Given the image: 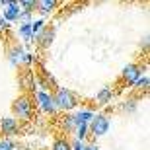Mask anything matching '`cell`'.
Segmentation results:
<instances>
[{
	"instance_id": "cell-1",
	"label": "cell",
	"mask_w": 150,
	"mask_h": 150,
	"mask_svg": "<svg viewBox=\"0 0 150 150\" xmlns=\"http://www.w3.org/2000/svg\"><path fill=\"white\" fill-rule=\"evenodd\" d=\"M53 101H55L57 111L70 113V111H74V109H78V98L68 88H64V86H59V88L55 90Z\"/></svg>"
},
{
	"instance_id": "cell-2",
	"label": "cell",
	"mask_w": 150,
	"mask_h": 150,
	"mask_svg": "<svg viewBox=\"0 0 150 150\" xmlns=\"http://www.w3.org/2000/svg\"><path fill=\"white\" fill-rule=\"evenodd\" d=\"M109 127H111L109 117L103 115V113H94V117H92V121L88 125V133L94 139H100V137H105L109 133Z\"/></svg>"
},
{
	"instance_id": "cell-3",
	"label": "cell",
	"mask_w": 150,
	"mask_h": 150,
	"mask_svg": "<svg viewBox=\"0 0 150 150\" xmlns=\"http://www.w3.org/2000/svg\"><path fill=\"white\" fill-rule=\"evenodd\" d=\"M12 111L18 119H23V121H29L31 119V113H33V103L29 101L28 96H20L14 103H12ZM14 117V119H16Z\"/></svg>"
},
{
	"instance_id": "cell-4",
	"label": "cell",
	"mask_w": 150,
	"mask_h": 150,
	"mask_svg": "<svg viewBox=\"0 0 150 150\" xmlns=\"http://www.w3.org/2000/svg\"><path fill=\"white\" fill-rule=\"evenodd\" d=\"M35 103L43 113H49V115H55L57 107L55 101H53V94H49L47 90H37L35 92Z\"/></svg>"
},
{
	"instance_id": "cell-5",
	"label": "cell",
	"mask_w": 150,
	"mask_h": 150,
	"mask_svg": "<svg viewBox=\"0 0 150 150\" xmlns=\"http://www.w3.org/2000/svg\"><path fill=\"white\" fill-rule=\"evenodd\" d=\"M140 76H142V67L137 64V62H129L121 72V80L125 84H129V86H134V82H137Z\"/></svg>"
},
{
	"instance_id": "cell-6",
	"label": "cell",
	"mask_w": 150,
	"mask_h": 150,
	"mask_svg": "<svg viewBox=\"0 0 150 150\" xmlns=\"http://www.w3.org/2000/svg\"><path fill=\"white\" fill-rule=\"evenodd\" d=\"M0 133L4 134L6 139L18 134L20 133V123H18V119H14V117H2L0 119Z\"/></svg>"
},
{
	"instance_id": "cell-7",
	"label": "cell",
	"mask_w": 150,
	"mask_h": 150,
	"mask_svg": "<svg viewBox=\"0 0 150 150\" xmlns=\"http://www.w3.org/2000/svg\"><path fill=\"white\" fill-rule=\"evenodd\" d=\"M70 117H72V121H74V129L76 127H88L92 117H94V111L90 107H82V109H76L74 113H70Z\"/></svg>"
},
{
	"instance_id": "cell-8",
	"label": "cell",
	"mask_w": 150,
	"mask_h": 150,
	"mask_svg": "<svg viewBox=\"0 0 150 150\" xmlns=\"http://www.w3.org/2000/svg\"><path fill=\"white\" fill-rule=\"evenodd\" d=\"M20 14H22V8H20L18 2H6V6L2 8V14L0 16L4 18L8 23H14V22H18Z\"/></svg>"
},
{
	"instance_id": "cell-9",
	"label": "cell",
	"mask_w": 150,
	"mask_h": 150,
	"mask_svg": "<svg viewBox=\"0 0 150 150\" xmlns=\"http://www.w3.org/2000/svg\"><path fill=\"white\" fill-rule=\"evenodd\" d=\"M33 41H37L39 47H43V49H47L53 41H55V28H51V25H45L41 31H39L37 35H35Z\"/></svg>"
},
{
	"instance_id": "cell-10",
	"label": "cell",
	"mask_w": 150,
	"mask_h": 150,
	"mask_svg": "<svg viewBox=\"0 0 150 150\" xmlns=\"http://www.w3.org/2000/svg\"><path fill=\"white\" fill-rule=\"evenodd\" d=\"M25 55V49H23L22 45H14L8 49V62H10L12 67H22V59Z\"/></svg>"
},
{
	"instance_id": "cell-11",
	"label": "cell",
	"mask_w": 150,
	"mask_h": 150,
	"mask_svg": "<svg viewBox=\"0 0 150 150\" xmlns=\"http://www.w3.org/2000/svg\"><path fill=\"white\" fill-rule=\"evenodd\" d=\"M57 6H59L57 0H39L37 2V10L35 12H39V14L43 16V20H45L49 14H53V12L57 10Z\"/></svg>"
},
{
	"instance_id": "cell-12",
	"label": "cell",
	"mask_w": 150,
	"mask_h": 150,
	"mask_svg": "<svg viewBox=\"0 0 150 150\" xmlns=\"http://www.w3.org/2000/svg\"><path fill=\"white\" fill-rule=\"evenodd\" d=\"M113 96H115L113 88L105 86V88H101L100 92L96 94V101H98V105H107L109 101H113Z\"/></svg>"
},
{
	"instance_id": "cell-13",
	"label": "cell",
	"mask_w": 150,
	"mask_h": 150,
	"mask_svg": "<svg viewBox=\"0 0 150 150\" xmlns=\"http://www.w3.org/2000/svg\"><path fill=\"white\" fill-rule=\"evenodd\" d=\"M18 37L23 43H31L33 41V33H31V23L29 25H18Z\"/></svg>"
},
{
	"instance_id": "cell-14",
	"label": "cell",
	"mask_w": 150,
	"mask_h": 150,
	"mask_svg": "<svg viewBox=\"0 0 150 150\" xmlns=\"http://www.w3.org/2000/svg\"><path fill=\"white\" fill-rule=\"evenodd\" d=\"M119 109H121L123 113H134L137 111V100H133V98L125 100L121 105H119Z\"/></svg>"
},
{
	"instance_id": "cell-15",
	"label": "cell",
	"mask_w": 150,
	"mask_h": 150,
	"mask_svg": "<svg viewBox=\"0 0 150 150\" xmlns=\"http://www.w3.org/2000/svg\"><path fill=\"white\" fill-rule=\"evenodd\" d=\"M18 4H20L22 12H31V14H33V12L37 10V0H20Z\"/></svg>"
},
{
	"instance_id": "cell-16",
	"label": "cell",
	"mask_w": 150,
	"mask_h": 150,
	"mask_svg": "<svg viewBox=\"0 0 150 150\" xmlns=\"http://www.w3.org/2000/svg\"><path fill=\"white\" fill-rule=\"evenodd\" d=\"M51 150H72L70 148V140L64 139V137H62V139H57L55 142H53V148Z\"/></svg>"
},
{
	"instance_id": "cell-17",
	"label": "cell",
	"mask_w": 150,
	"mask_h": 150,
	"mask_svg": "<svg viewBox=\"0 0 150 150\" xmlns=\"http://www.w3.org/2000/svg\"><path fill=\"white\" fill-rule=\"evenodd\" d=\"M31 22H33V14L31 12H22L20 18H18V23L20 25H29Z\"/></svg>"
},
{
	"instance_id": "cell-18",
	"label": "cell",
	"mask_w": 150,
	"mask_h": 150,
	"mask_svg": "<svg viewBox=\"0 0 150 150\" xmlns=\"http://www.w3.org/2000/svg\"><path fill=\"white\" fill-rule=\"evenodd\" d=\"M45 25H47V23H45L43 18H41V20H33V22H31V33H33V39H35V35H37L39 31L45 28Z\"/></svg>"
},
{
	"instance_id": "cell-19",
	"label": "cell",
	"mask_w": 150,
	"mask_h": 150,
	"mask_svg": "<svg viewBox=\"0 0 150 150\" xmlns=\"http://www.w3.org/2000/svg\"><path fill=\"white\" fill-rule=\"evenodd\" d=\"M133 88H137V90H146V88H148V74H146V72H142V76H140L139 80L134 82V86H133Z\"/></svg>"
},
{
	"instance_id": "cell-20",
	"label": "cell",
	"mask_w": 150,
	"mask_h": 150,
	"mask_svg": "<svg viewBox=\"0 0 150 150\" xmlns=\"http://www.w3.org/2000/svg\"><path fill=\"white\" fill-rule=\"evenodd\" d=\"M62 129H64L67 133H72L74 131V121H72V117H70V113H67L64 119H62Z\"/></svg>"
},
{
	"instance_id": "cell-21",
	"label": "cell",
	"mask_w": 150,
	"mask_h": 150,
	"mask_svg": "<svg viewBox=\"0 0 150 150\" xmlns=\"http://www.w3.org/2000/svg\"><path fill=\"white\" fill-rule=\"evenodd\" d=\"M0 150H16V144L12 139H0Z\"/></svg>"
},
{
	"instance_id": "cell-22",
	"label": "cell",
	"mask_w": 150,
	"mask_h": 150,
	"mask_svg": "<svg viewBox=\"0 0 150 150\" xmlns=\"http://www.w3.org/2000/svg\"><path fill=\"white\" fill-rule=\"evenodd\" d=\"M8 29H10V23H8V22L4 20V18L0 16V35H2V33H6Z\"/></svg>"
},
{
	"instance_id": "cell-23",
	"label": "cell",
	"mask_w": 150,
	"mask_h": 150,
	"mask_svg": "<svg viewBox=\"0 0 150 150\" xmlns=\"http://www.w3.org/2000/svg\"><path fill=\"white\" fill-rule=\"evenodd\" d=\"M31 62H33V55L25 51V55H23V59H22V64H25V67H28V64H31Z\"/></svg>"
},
{
	"instance_id": "cell-24",
	"label": "cell",
	"mask_w": 150,
	"mask_h": 150,
	"mask_svg": "<svg viewBox=\"0 0 150 150\" xmlns=\"http://www.w3.org/2000/svg\"><path fill=\"white\" fill-rule=\"evenodd\" d=\"M84 150H100V146L92 142V144H86V148H84Z\"/></svg>"
},
{
	"instance_id": "cell-25",
	"label": "cell",
	"mask_w": 150,
	"mask_h": 150,
	"mask_svg": "<svg viewBox=\"0 0 150 150\" xmlns=\"http://www.w3.org/2000/svg\"><path fill=\"white\" fill-rule=\"evenodd\" d=\"M142 47L148 49V35H144V39H142Z\"/></svg>"
}]
</instances>
